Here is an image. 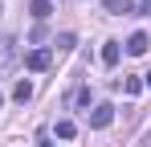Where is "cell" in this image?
Returning <instances> with one entry per match:
<instances>
[{"label":"cell","instance_id":"3957f363","mask_svg":"<svg viewBox=\"0 0 151 147\" xmlns=\"http://www.w3.org/2000/svg\"><path fill=\"white\" fill-rule=\"evenodd\" d=\"M102 8H106L110 17H131V12H139L131 0H102Z\"/></svg>","mask_w":151,"mask_h":147},{"label":"cell","instance_id":"8fae6325","mask_svg":"<svg viewBox=\"0 0 151 147\" xmlns=\"http://www.w3.org/2000/svg\"><path fill=\"white\" fill-rule=\"evenodd\" d=\"M135 8H139V12H151V0H139Z\"/></svg>","mask_w":151,"mask_h":147},{"label":"cell","instance_id":"277c9868","mask_svg":"<svg viewBox=\"0 0 151 147\" xmlns=\"http://www.w3.org/2000/svg\"><path fill=\"white\" fill-rule=\"evenodd\" d=\"M147 45H151V37H147V33H131L127 53H131V57H143V53H147Z\"/></svg>","mask_w":151,"mask_h":147},{"label":"cell","instance_id":"52a82bcc","mask_svg":"<svg viewBox=\"0 0 151 147\" xmlns=\"http://www.w3.org/2000/svg\"><path fill=\"white\" fill-rule=\"evenodd\" d=\"M102 66H119V41H106L102 45Z\"/></svg>","mask_w":151,"mask_h":147},{"label":"cell","instance_id":"9c48e42d","mask_svg":"<svg viewBox=\"0 0 151 147\" xmlns=\"http://www.w3.org/2000/svg\"><path fill=\"white\" fill-rule=\"evenodd\" d=\"M123 90L127 94H139L143 90V78H123Z\"/></svg>","mask_w":151,"mask_h":147},{"label":"cell","instance_id":"8992f818","mask_svg":"<svg viewBox=\"0 0 151 147\" xmlns=\"http://www.w3.org/2000/svg\"><path fill=\"white\" fill-rule=\"evenodd\" d=\"M29 12H33V21H45V17L53 12V4H49V0H33V4H29Z\"/></svg>","mask_w":151,"mask_h":147},{"label":"cell","instance_id":"7c38bea8","mask_svg":"<svg viewBox=\"0 0 151 147\" xmlns=\"http://www.w3.org/2000/svg\"><path fill=\"white\" fill-rule=\"evenodd\" d=\"M143 90H151V74H143Z\"/></svg>","mask_w":151,"mask_h":147},{"label":"cell","instance_id":"7a4b0ae2","mask_svg":"<svg viewBox=\"0 0 151 147\" xmlns=\"http://www.w3.org/2000/svg\"><path fill=\"white\" fill-rule=\"evenodd\" d=\"M49 61H53V53H49V49H33V53H29V57H25V66H29V70H33V74L49 70Z\"/></svg>","mask_w":151,"mask_h":147},{"label":"cell","instance_id":"30bf717a","mask_svg":"<svg viewBox=\"0 0 151 147\" xmlns=\"http://www.w3.org/2000/svg\"><path fill=\"white\" fill-rule=\"evenodd\" d=\"M53 45L61 49V53H65V49H74V33H61V37H57V41H53Z\"/></svg>","mask_w":151,"mask_h":147},{"label":"cell","instance_id":"5b68a950","mask_svg":"<svg viewBox=\"0 0 151 147\" xmlns=\"http://www.w3.org/2000/svg\"><path fill=\"white\" fill-rule=\"evenodd\" d=\"M12 98H17V102H29V98H33V82H29V78H21V82L12 86Z\"/></svg>","mask_w":151,"mask_h":147},{"label":"cell","instance_id":"4fadbf2b","mask_svg":"<svg viewBox=\"0 0 151 147\" xmlns=\"http://www.w3.org/2000/svg\"><path fill=\"white\" fill-rule=\"evenodd\" d=\"M0 106H4V98H0Z\"/></svg>","mask_w":151,"mask_h":147},{"label":"cell","instance_id":"ba28073f","mask_svg":"<svg viewBox=\"0 0 151 147\" xmlns=\"http://www.w3.org/2000/svg\"><path fill=\"white\" fill-rule=\"evenodd\" d=\"M57 139H74V122H70V119L57 122Z\"/></svg>","mask_w":151,"mask_h":147},{"label":"cell","instance_id":"6da1fadb","mask_svg":"<svg viewBox=\"0 0 151 147\" xmlns=\"http://www.w3.org/2000/svg\"><path fill=\"white\" fill-rule=\"evenodd\" d=\"M110 122H114V106H110V102H98V106H94V115H90V127H110Z\"/></svg>","mask_w":151,"mask_h":147}]
</instances>
